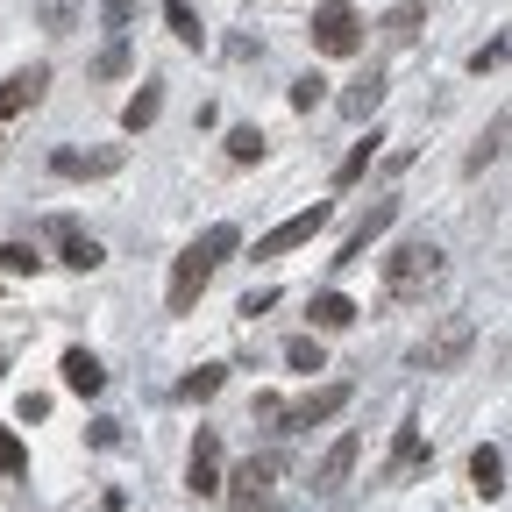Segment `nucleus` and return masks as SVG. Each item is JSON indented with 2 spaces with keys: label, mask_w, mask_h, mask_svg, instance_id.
<instances>
[{
  "label": "nucleus",
  "mask_w": 512,
  "mask_h": 512,
  "mask_svg": "<svg viewBox=\"0 0 512 512\" xmlns=\"http://www.w3.org/2000/svg\"><path fill=\"white\" fill-rule=\"evenodd\" d=\"M356 328V299L349 292H313V335H342Z\"/></svg>",
  "instance_id": "obj_16"
},
{
  "label": "nucleus",
  "mask_w": 512,
  "mask_h": 512,
  "mask_svg": "<svg viewBox=\"0 0 512 512\" xmlns=\"http://www.w3.org/2000/svg\"><path fill=\"white\" fill-rule=\"evenodd\" d=\"M420 463H427V441H420V427L406 420V427L392 434V456H384V484H406Z\"/></svg>",
  "instance_id": "obj_12"
},
{
  "label": "nucleus",
  "mask_w": 512,
  "mask_h": 512,
  "mask_svg": "<svg viewBox=\"0 0 512 512\" xmlns=\"http://www.w3.org/2000/svg\"><path fill=\"white\" fill-rule=\"evenodd\" d=\"M157 114H164V86H157V79H143V93L121 107V128H128V136H143V128H150Z\"/></svg>",
  "instance_id": "obj_19"
},
{
  "label": "nucleus",
  "mask_w": 512,
  "mask_h": 512,
  "mask_svg": "<svg viewBox=\"0 0 512 512\" xmlns=\"http://www.w3.org/2000/svg\"><path fill=\"white\" fill-rule=\"evenodd\" d=\"M505 128H512V121H505V114H498V121H491V128H484V143H477V150H470V178H477V171H484V164H498V157H505Z\"/></svg>",
  "instance_id": "obj_23"
},
{
  "label": "nucleus",
  "mask_w": 512,
  "mask_h": 512,
  "mask_svg": "<svg viewBox=\"0 0 512 512\" xmlns=\"http://www.w3.org/2000/svg\"><path fill=\"white\" fill-rule=\"evenodd\" d=\"M43 29H72V0H43Z\"/></svg>",
  "instance_id": "obj_33"
},
{
  "label": "nucleus",
  "mask_w": 512,
  "mask_h": 512,
  "mask_svg": "<svg viewBox=\"0 0 512 512\" xmlns=\"http://www.w3.org/2000/svg\"><path fill=\"white\" fill-rule=\"evenodd\" d=\"M420 22H427V0H399V8L384 15L377 29H384V43H392V50H406V43L420 36Z\"/></svg>",
  "instance_id": "obj_17"
},
{
  "label": "nucleus",
  "mask_w": 512,
  "mask_h": 512,
  "mask_svg": "<svg viewBox=\"0 0 512 512\" xmlns=\"http://www.w3.org/2000/svg\"><path fill=\"white\" fill-rule=\"evenodd\" d=\"M43 86H50V64H29V72L0 79V121H8V114H29V107L43 100Z\"/></svg>",
  "instance_id": "obj_11"
},
{
  "label": "nucleus",
  "mask_w": 512,
  "mask_h": 512,
  "mask_svg": "<svg viewBox=\"0 0 512 512\" xmlns=\"http://www.w3.org/2000/svg\"><path fill=\"white\" fill-rule=\"evenodd\" d=\"M313 50L320 57H356L363 50V15L342 8V0H328V8L313 15Z\"/></svg>",
  "instance_id": "obj_4"
},
{
  "label": "nucleus",
  "mask_w": 512,
  "mask_h": 512,
  "mask_svg": "<svg viewBox=\"0 0 512 512\" xmlns=\"http://www.w3.org/2000/svg\"><path fill=\"white\" fill-rule=\"evenodd\" d=\"M377 143H384V136H377V128H370V136H363V143H356V150H349V157L335 164V185H356V178H363V171L377 164Z\"/></svg>",
  "instance_id": "obj_21"
},
{
  "label": "nucleus",
  "mask_w": 512,
  "mask_h": 512,
  "mask_svg": "<svg viewBox=\"0 0 512 512\" xmlns=\"http://www.w3.org/2000/svg\"><path fill=\"white\" fill-rule=\"evenodd\" d=\"M470 349H477V320H470V313H448L441 328L420 342V356H413V363H420V370H456Z\"/></svg>",
  "instance_id": "obj_3"
},
{
  "label": "nucleus",
  "mask_w": 512,
  "mask_h": 512,
  "mask_svg": "<svg viewBox=\"0 0 512 512\" xmlns=\"http://www.w3.org/2000/svg\"><path fill=\"white\" fill-rule=\"evenodd\" d=\"M0 271H8V278H36V271H43L36 242H8V249H0Z\"/></svg>",
  "instance_id": "obj_24"
},
{
  "label": "nucleus",
  "mask_w": 512,
  "mask_h": 512,
  "mask_svg": "<svg viewBox=\"0 0 512 512\" xmlns=\"http://www.w3.org/2000/svg\"><path fill=\"white\" fill-rule=\"evenodd\" d=\"M64 392H79V399H100L107 392V370L93 349H64Z\"/></svg>",
  "instance_id": "obj_14"
},
{
  "label": "nucleus",
  "mask_w": 512,
  "mask_h": 512,
  "mask_svg": "<svg viewBox=\"0 0 512 512\" xmlns=\"http://www.w3.org/2000/svg\"><path fill=\"white\" fill-rule=\"evenodd\" d=\"M271 484H278V456H249L235 477H221V491H228L235 512H256V505L271 498Z\"/></svg>",
  "instance_id": "obj_7"
},
{
  "label": "nucleus",
  "mask_w": 512,
  "mask_h": 512,
  "mask_svg": "<svg viewBox=\"0 0 512 512\" xmlns=\"http://www.w3.org/2000/svg\"><path fill=\"white\" fill-rule=\"evenodd\" d=\"M470 484H477V498H505V448L498 441L470 448Z\"/></svg>",
  "instance_id": "obj_15"
},
{
  "label": "nucleus",
  "mask_w": 512,
  "mask_h": 512,
  "mask_svg": "<svg viewBox=\"0 0 512 512\" xmlns=\"http://www.w3.org/2000/svg\"><path fill=\"white\" fill-rule=\"evenodd\" d=\"M164 22H171V36H178V43H200V36H207V29H200V15H192L185 0H171V8H164Z\"/></svg>",
  "instance_id": "obj_27"
},
{
  "label": "nucleus",
  "mask_w": 512,
  "mask_h": 512,
  "mask_svg": "<svg viewBox=\"0 0 512 512\" xmlns=\"http://www.w3.org/2000/svg\"><path fill=\"white\" fill-rule=\"evenodd\" d=\"M50 171L57 178H114L121 150H50Z\"/></svg>",
  "instance_id": "obj_10"
},
{
  "label": "nucleus",
  "mask_w": 512,
  "mask_h": 512,
  "mask_svg": "<svg viewBox=\"0 0 512 512\" xmlns=\"http://www.w3.org/2000/svg\"><path fill=\"white\" fill-rule=\"evenodd\" d=\"M57 242H64V264H72V271H100V264H107V249H100L93 235H79V228L57 235Z\"/></svg>",
  "instance_id": "obj_20"
},
{
  "label": "nucleus",
  "mask_w": 512,
  "mask_h": 512,
  "mask_svg": "<svg viewBox=\"0 0 512 512\" xmlns=\"http://www.w3.org/2000/svg\"><path fill=\"white\" fill-rule=\"evenodd\" d=\"M356 448H363L356 434H335V448L313 463V498H335V491L349 484V470H356Z\"/></svg>",
  "instance_id": "obj_9"
},
{
  "label": "nucleus",
  "mask_w": 512,
  "mask_h": 512,
  "mask_svg": "<svg viewBox=\"0 0 512 512\" xmlns=\"http://www.w3.org/2000/svg\"><path fill=\"white\" fill-rule=\"evenodd\" d=\"M235 249H242V228H235V221H214L207 235H192V242L178 249V264H171V292H164V313H192V306H200V292L214 285V271L228 264Z\"/></svg>",
  "instance_id": "obj_1"
},
{
  "label": "nucleus",
  "mask_w": 512,
  "mask_h": 512,
  "mask_svg": "<svg viewBox=\"0 0 512 512\" xmlns=\"http://www.w3.org/2000/svg\"><path fill=\"white\" fill-rule=\"evenodd\" d=\"M342 406H349V384H320V392H306L299 406L278 413V434H313L320 420H335Z\"/></svg>",
  "instance_id": "obj_5"
},
{
  "label": "nucleus",
  "mask_w": 512,
  "mask_h": 512,
  "mask_svg": "<svg viewBox=\"0 0 512 512\" xmlns=\"http://www.w3.org/2000/svg\"><path fill=\"white\" fill-rule=\"evenodd\" d=\"M278 413H285V399H278V392H256V406H249V420H271V427H278Z\"/></svg>",
  "instance_id": "obj_32"
},
{
  "label": "nucleus",
  "mask_w": 512,
  "mask_h": 512,
  "mask_svg": "<svg viewBox=\"0 0 512 512\" xmlns=\"http://www.w3.org/2000/svg\"><path fill=\"white\" fill-rule=\"evenodd\" d=\"M221 377H228L221 363H200V370H192V377L178 384V399H214V392H221Z\"/></svg>",
  "instance_id": "obj_25"
},
{
  "label": "nucleus",
  "mask_w": 512,
  "mask_h": 512,
  "mask_svg": "<svg viewBox=\"0 0 512 512\" xmlns=\"http://www.w3.org/2000/svg\"><path fill=\"white\" fill-rule=\"evenodd\" d=\"M434 278H441V249L427 235L420 242H399L392 256H384V292H392V299H420Z\"/></svg>",
  "instance_id": "obj_2"
},
{
  "label": "nucleus",
  "mask_w": 512,
  "mask_h": 512,
  "mask_svg": "<svg viewBox=\"0 0 512 512\" xmlns=\"http://www.w3.org/2000/svg\"><path fill=\"white\" fill-rule=\"evenodd\" d=\"M498 64H505V36H491V43H484V50L470 57V72L484 79V72H498Z\"/></svg>",
  "instance_id": "obj_31"
},
{
  "label": "nucleus",
  "mask_w": 512,
  "mask_h": 512,
  "mask_svg": "<svg viewBox=\"0 0 512 512\" xmlns=\"http://www.w3.org/2000/svg\"><path fill=\"white\" fill-rule=\"evenodd\" d=\"M320 228H328V200H313V207H299L292 221H278L271 235H256V256H292V249L313 242Z\"/></svg>",
  "instance_id": "obj_6"
},
{
  "label": "nucleus",
  "mask_w": 512,
  "mask_h": 512,
  "mask_svg": "<svg viewBox=\"0 0 512 512\" xmlns=\"http://www.w3.org/2000/svg\"><path fill=\"white\" fill-rule=\"evenodd\" d=\"M0 477H29V448H22L8 427H0Z\"/></svg>",
  "instance_id": "obj_28"
},
{
  "label": "nucleus",
  "mask_w": 512,
  "mask_h": 512,
  "mask_svg": "<svg viewBox=\"0 0 512 512\" xmlns=\"http://www.w3.org/2000/svg\"><path fill=\"white\" fill-rule=\"evenodd\" d=\"M320 100H328V79H320V72H306V79L292 86V107H299V114H313Z\"/></svg>",
  "instance_id": "obj_29"
},
{
  "label": "nucleus",
  "mask_w": 512,
  "mask_h": 512,
  "mask_svg": "<svg viewBox=\"0 0 512 512\" xmlns=\"http://www.w3.org/2000/svg\"><path fill=\"white\" fill-rule=\"evenodd\" d=\"M392 221H399V200H377V207H370V214L349 228V242H342V256H335V264H356V256H363V249H370L384 228H392Z\"/></svg>",
  "instance_id": "obj_13"
},
{
  "label": "nucleus",
  "mask_w": 512,
  "mask_h": 512,
  "mask_svg": "<svg viewBox=\"0 0 512 512\" xmlns=\"http://www.w3.org/2000/svg\"><path fill=\"white\" fill-rule=\"evenodd\" d=\"M285 363L313 377V370H328V349H320V335H292V342H285Z\"/></svg>",
  "instance_id": "obj_22"
},
{
  "label": "nucleus",
  "mask_w": 512,
  "mask_h": 512,
  "mask_svg": "<svg viewBox=\"0 0 512 512\" xmlns=\"http://www.w3.org/2000/svg\"><path fill=\"white\" fill-rule=\"evenodd\" d=\"M93 72H100V79H121V72H128V36H114V43L100 50V64H93Z\"/></svg>",
  "instance_id": "obj_30"
},
{
  "label": "nucleus",
  "mask_w": 512,
  "mask_h": 512,
  "mask_svg": "<svg viewBox=\"0 0 512 512\" xmlns=\"http://www.w3.org/2000/svg\"><path fill=\"white\" fill-rule=\"evenodd\" d=\"M185 491L221 498V434L214 427H200V441H192V456H185Z\"/></svg>",
  "instance_id": "obj_8"
},
{
  "label": "nucleus",
  "mask_w": 512,
  "mask_h": 512,
  "mask_svg": "<svg viewBox=\"0 0 512 512\" xmlns=\"http://www.w3.org/2000/svg\"><path fill=\"white\" fill-rule=\"evenodd\" d=\"M377 107H384V72L370 64V72H363V79H356V86L342 93V114H349V121H370Z\"/></svg>",
  "instance_id": "obj_18"
},
{
  "label": "nucleus",
  "mask_w": 512,
  "mask_h": 512,
  "mask_svg": "<svg viewBox=\"0 0 512 512\" xmlns=\"http://www.w3.org/2000/svg\"><path fill=\"white\" fill-rule=\"evenodd\" d=\"M228 157L235 164H256V157H264V128H228Z\"/></svg>",
  "instance_id": "obj_26"
}]
</instances>
